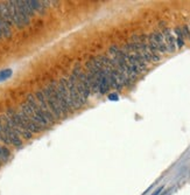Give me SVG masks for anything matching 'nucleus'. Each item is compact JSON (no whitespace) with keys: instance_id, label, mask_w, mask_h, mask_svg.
<instances>
[{"instance_id":"f257e3e1","label":"nucleus","mask_w":190,"mask_h":195,"mask_svg":"<svg viewBox=\"0 0 190 195\" xmlns=\"http://www.w3.org/2000/svg\"><path fill=\"white\" fill-rule=\"evenodd\" d=\"M71 75L73 76L76 88H77L79 95L82 96V98L84 99V102H86L87 98H89V96H90V94H91V90H90V84H89V81L86 78V74H85V71L82 70L81 64H76L75 66Z\"/></svg>"},{"instance_id":"f03ea898","label":"nucleus","mask_w":190,"mask_h":195,"mask_svg":"<svg viewBox=\"0 0 190 195\" xmlns=\"http://www.w3.org/2000/svg\"><path fill=\"white\" fill-rule=\"evenodd\" d=\"M64 83H66V87H67V89H68V91L70 94L71 101H72V104H73V109H79L85 102L82 98V96L79 95L77 88H76L73 76L70 75L68 78H64Z\"/></svg>"},{"instance_id":"7ed1b4c3","label":"nucleus","mask_w":190,"mask_h":195,"mask_svg":"<svg viewBox=\"0 0 190 195\" xmlns=\"http://www.w3.org/2000/svg\"><path fill=\"white\" fill-rule=\"evenodd\" d=\"M42 91H43V95H44V97H46V101H47V103H48V106H49L50 110H52L53 115L55 116L56 120L60 119V118H62V117H64V115H63L62 110L60 109V106H58V104H57V101H56V98H55V96H54V92H53L52 88H50L49 85H48V87H46L44 89H42Z\"/></svg>"},{"instance_id":"20e7f679","label":"nucleus","mask_w":190,"mask_h":195,"mask_svg":"<svg viewBox=\"0 0 190 195\" xmlns=\"http://www.w3.org/2000/svg\"><path fill=\"white\" fill-rule=\"evenodd\" d=\"M26 103L30 106V109L33 110V112L35 113L36 118L39 119V123L41 124V126H42L43 129L48 127L49 125H52V124H50L49 121L47 120V118H46L44 113L42 112V110L40 109V106H39V104H37V101H36V98H35V96H34V95H28V96H27Z\"/></svg>"},{"instance_id":"39448f33","label":"nucleus","mask_w":190,"mask_h":195,"mask_svg":"<svg viewBox=\"0 0 190 195\" xmlns=\"http://www.w3.org/2000/svg\"><path fill=\"white\" fill-rule=\"evenodd\" d=\"M34 96H35V98H36V101H37V104H39L40 109L42 110V112L44 113L47 120L49 121L50 124L55 123V121H56V118H55V116L53 115L52 110H50L49 106H48V103H47V101H46V97H44V95H43V91H42V90H37V91L35 92Z\"/></svg>"},{"instance_id":"423d86ee","label":"nucleus","mask_w":190,"mask_h":195,"mask_svg":"<svg viewBox=\"0 0 190 195\" xmlns=\"http://www.w3.org/2000/svg\"><path fill=\"white\" fill-rule=\"evenodd\" d=\"M5 3H6V6H7V8H8L11 19H12V21H13V25L17 26L18 28L24 27L23 23H22V20H21V18H20L19 9H18V7H17L15 0H8V1H5Z\"/></svg>"},{"instance_id":"0eeeda50","label":"nucleus","mask_w":190,"mask_h":195,"mask_svg":"<svg viewBox=\"0 0 190 195\" xmlns=\"http://www.w3.org/2000/svg\"><path fill=\"white\" fill-rule=\"evenodd\" d=\"M0 119H1V123H3L4 130H5V132H6V135H7L8 139H9V141H11V144L13 145V146H15V147H21V145H22V139L17 135L15 131L6 123V120L4 119V116H3V115L0 116Z\"/></svg>"},{"instance_id":"6e6552de","label":"nucleus","mask_w":190,"mask_h":195,"mask_svg":"<svg viewBox=\"0 0 190 195\" xmlns=\"http://www.w3.org/2000/svg\"><path fill=\"white\" fill-rule=\"evenodd\" d=\"M49 87L52 88V90H53V92H54V96H55V98H56V101H57V104H58L60 109L62 110L63 115H64V116H67V115H68V113L71 111V109L68 106L67 102H66L64 99H63V97L60 95L58 90L56 89V82H55V81H53L52 83L49 84Z\"/></svg>"},{"instance_id":"1a4fd4ad","label":"nucleus","mask_w":190,"mask_h":195,"mask_svg":"<svg viewBox=\"0 0 190 195\" xmlns=\"http://www.w3.org/2000/svg\"><path fill=\"white\" fill-rule=\"evenodd\" d=\"M162 35L164 38V42H166V46H167V49H168V53H174L176 50V40L174 38V35L171 33V31L169 28H163L162 29Z\"/></svg>"},{"instance_id":"9d476101","label":"nucleus","mask_w":190,"mask_h":195,"mask_svg":"<svg viewBox=\"0 0 190 195\" xmlns=\"http://www.w3.org/2000/svg\"><path fill=\"white\" fill-rule=\"evenodd\" d=\"M153 38L155 40V43L158 46V49H159V53L160 55L161 54H167L168 53V49H167V46H166V42H164V38L161 32H153L152 33Z\"/></svg>"},{"instance_id":"9b49d317","label":"nucleus","mask_w":190,"mask_h":195,"mask_svg":"<svg viewBox=\"0 0 190 195\" xmlns=\"http://www.w3.org/2000/svg\"><path fill=\"white\" fill-rule=\"evenodd\" d=\"M110 89H111V88H110L109 80H107V77L105 76V72H104V76L102 77V81H100V84H99V94H100V95H105Z\"/></svg>"},{"instance_id":"f8f14e48","label":"nucleus","mask_w":190,"mask_h":195,"mask_svg":"<svg viewBox=\"0 0 190 195\" xmlns=\"http://www.w3.org/2000/svg\"><path fill=\"white\" fill-rule=\"evenodd\" d=\"M175 34H176V36H177V38L175 39V40H176V43H177V48L183 47V44H184V36H183V34H182L181 27L175 28Z\"/></svg>"},{"instance_id":"ddd939ff","label":"nucleus","mask_w":190,"mask_h":195,"mask_svg":"<svg viewBox=\"0 0 190 195\" xmlns=\"http://www.w3.org/2000/svg\"><path fill=\"white\" fill-rule=\"evenodd\" d=\"M0 150H1V161H7L9 155H11L9 150L6 147V146H0Z\"/></svg>"},{"instance_id":"4468645a","label":"nucleus","mask_w":190,"mask_h":195,"mask_svg":"<svg viewBox=\"0 0 190 195\" xmlns=\"http://www.w3.org/2000/svg\"><path fill=\"white\" fill-rule=\"evenodd\" d=\"M12 74L11 70H4V71H0V81L1 80H6L7 77H9Z\"/></svg>"},{"instance_id":"2eb2a0df","label":"nucleus","mask_w":190,"mask_h":195,"mask_svg":"<svg viewBox=\"0 0 190 195\" xmlns=\"http://www.w3.org/2000/svg\"><path fill=\"white\" fill-rule=\"evenodd\" d=\"M162 189H163V187H160L158 190H155L153 194H152V195H160L161 194V192H162Z\"/></svg>"},{"instance_id":"dca6fc26","label":"nucleus","mask_w":190,"mask_h":195,"mask_svg":"<svg viewBox=\"0 0 190 195\" xmlns=\"http://www.w3.org/2000/svg\"><path fill=\"white\" fill-rule=\"evenodd\" d=\"M4 38V36H3V32H1V28H0V40H1Z\"/></svg>"},{"instance_id":"f3484780","label":"nucleus","mask_w":190,"mask_h":195,"mask_svg":"<svg viewBox=\"0 0 190 195\" xmlns=\"http://www.w3.org/2000/svg\"><path fill=\"white\" fill-rule=\"evenodd\" d=\"M164 194H166V193H161V194H160V195H164Z\"/></svg>"}]
</instances>
